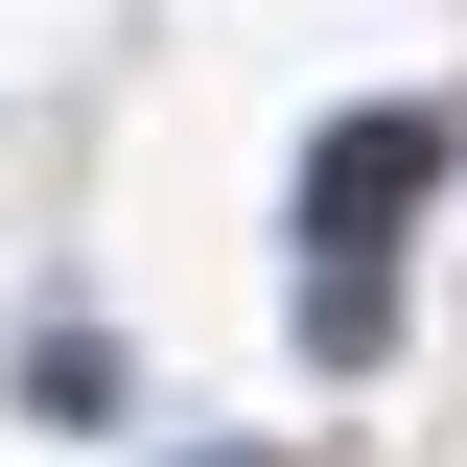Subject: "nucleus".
<instances>
[{
    "label": "nucleus",
    "mask_w": 467,
    "mask_h": 467,
    "mask_svg": "<svg viewBox=\"0 0 467 467\" xmlns=\"http://www.w3.org/2000/svg\"><path fill=\"white\" fill-rule=\"evenodd\" d=\"M420 187H444V117H327V140H304V257H374V234L420 211Z\"/></svg>",
    "instance_id": "f257e3e1"
},
{
    "label": "nucleus",
    "mask_w": 467,
    "mask_h": 467,
    "mask_svg": "<svg viewBox=\"0 0 467 467\" xmlns=\"http://www.w3.org/2000/svg\"><path fill=\"white\" fill-rule=\"evenodd\" d=\"M0 398H24V420H117V327H47L24 374H0Z\"/></svg>",
    "instance_id": "f03ea898"
}]
</instances>
